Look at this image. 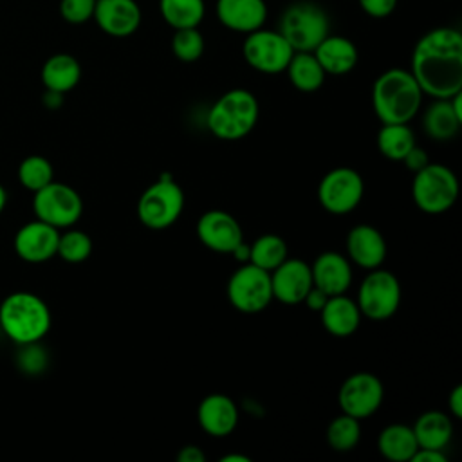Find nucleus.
Segmentation results:
<instances>
[{"label":"nucleus","mask_w":462,"mask_h":462,"mask_svg":"<svg viewBox=\"0 0 462 462\" xmlns=\"http://www.w3.org/2000/svg\"><path fill=\"white\" fill-rule=\"evenodd\" d=\"M327 300H328V294L325 292V291H321V289H318V287H310V291L305 294V298H303V301L307 303V307L310 309V310H316V312H319L321 309H323V305L327 303Z\"/></svg>","instance_id":"ea45409f"},{"label":"nucleus","mask_w":462,"mask_h":462,"mask_svg":"<svg viewBox=\"0 0 462 462\" xmlns=\"http://www.w3.org/2000/svg\"><path fill=\"white\" fill-rule=\"evenodd\" d=\"M20 350L16 354V363L22 372L36 375L47 366V352L42 348L40 341L18 345Z\"/></svg>","instance_id":"c9c22d12"},{"label":"nucleus","mask_w":462,"mask_h":462,"mask_svg":"<svg viewBox=\"0 0 462 462\" xmlns=\"http://www.w3.org/2000/svg\"><path fill=\"white\" fill-rule=\"evenodd\" d=\"M310 265L300 258H285L274 271H271L273 300L283 305H298L312 287Z\"/></svg>","instance_id":"2eb2a0df"},{"label":"nucleus","mask_w":462,"mask_h":462,"mask_svg":"<svg viewBox=\"0 0 462 462\" xmlns=\"http://www.w3.org/2000/svg\"><path fill=\"white\" fill-rule=\"evenodd\" d=\"M312 52L325 74L332 76L348 74L359 60V52L354 42L339 34H327Z\"/></svg>","instance_id":"4be33fe9"},{"label":"nucleus","mask_w":462,"mask_h":462,"mask_svg":"<svg viewBox=\"0 0 462 462\" xmlns=\"http://www.w3.org/2000/svg\"><path fill=\"white\" fill-rule=\"evenodd\" d=\"M54 177V168L49 159L42 155H29L18 166V180L29 191H38Z\"/></svg>","instance_id":"473e14b6"},{"label":"nucleus","mask_w":462,"mask_h":462,"mask_svg":"<svg viewBox=\"0 0 462 462\" xmlns=\"http://www.w3.org/2000/svg\"><path fill=\"white\" fill-rule=\"evenodd\" d=\"M357 307L361 316L372 321H384L395 314L401 303V283L393 273L372 269L365 276L357 292Z\"/></svg>","instance_id":"9d476101"},{"label":"nucleus","mask_w":462,"mask_h":462,"mask_svg":"<svg viewBox=\"0 0 462 462\" xmlns=\"http://www.w3.org/2000/svg\"><path fill=\"white\" fill-rule=\"evenodd\" d=\"M410 462H446V455L439 449L419 448Z\"/></svg>","instance_id":"79ce46f5"},{"label":"nucleus","mask_w":462,"mask_h":462,"mask_svg":"<svg viewBox=\"0 0 462 462\" xmlns=\"http://www.w3.org/2000/svg\"><path fill=\"white\" fill-rule=\"evenodd\" d=\"M424 92L406 69L384 70L372 87V106L383 125L410 123L420 105Z\"/></svg>","instance_id":"f03ea898"},{"label":"nucleus","mask_w":462,"mask_h":462,"mask_svg":"<svg viewBox=\"0 0 462 462\" xmlns=\"http://www.w3.org/2000/svg\"><path fill=\"white\" fill-rule=\"evenodd\" d=\"M410 72L420 90L448 99L462 90V34L453 27H435L413 47Z\"/></svg>","instance_id":"f257e3e1"},{"label":"nucleus","mask_w":462,"mask_h":462,"mask_svg":"<svg viewBox=\"0 0 462 462\" xmlns=\"http://www.w3.org/2000/svg\"><path fill=\"white\" fill-rule=\"evenodd\" d=\"M195 231L208 249L220 254H231L244 242L238 220L222 209H211L200 215Z\"/></svg>","instance_id":"4468645a"},{"label":"nucleus","mask_w":462,"mask_h":462,"mask_svg":"<svg viewBox=\"0 0 462 462\" xmlns=\"http://www.w3.org/2000/svg\"><path fill=\"white\" fill-rule=\"evenodd\" d=\"M171 52L184 63L197 61L204 52V36L200 34L199 27L175 29L171 38Z\"/></svg>","instance_id":"f704fd0d"},{"label":"nucleus","mask_w":462,"mask_h":462,"mask_svg":"<svg viewBox=\"0 0 462 462\" xmlns=\"http://www.w3.org/2000/svg\"><path fill=\"white\" fill-rule=\"evenodd\" d=\"M411 197L415 206L430 215L448 211L458 197V179L444 164H428L413 173Z\"/></svg>","instance_id":"0eeeda50"},{"label":"nucleus","mask_w":462,"mask_h":462,"mask_svg":"<svg viewBox=\"0 0 462 462\" xmlns=\"http://www.w3.org/2000/svg\"><path fill=\"white\" fill-rule=\"evenodd\" d=\"M363 193V177L356 170L345 166L327 171L318 186V200L332 215H346L356 209Z\"/></svg>","instance_id":"f8f14e48"},{"label":"nucleus","mask_w":462,"mask_h":462,"mask_svg":"<svg viewBox=\"0 0 462 462\" xmlns=\"http://www.w3.org/2000/svg\"><path fill=\"white\" fill-rule=\"evenodd\" d=\"M47 303L27 291H18L0 303V328L16 345L42 341L51 328Z\"/></svg>","instance_id":"7ed1b4c3"},{"label":"nucleus","mask_w":462,"mask_h":462,"mask_svg":"<svg viewBox=\"0 0 462 462\" xmlns=\"http://www.w3.org/2000/svg\"><path fill=\"white\" fill-rule=\"evenodd\" d=\"M177 460L179 462H204L206 455L199 446L188 444V446L180 448V451L177 453Z\"/></svg>","instance_id":"a19ab883"},{"label":"nucleus","mask_w":462,"mask_h":462,"mask_svg":"<svg viewBox=\"0 0 462 462\" xmlns=\"http://www.w3.org/2000/svg\"><path fill=\"white\" fill-rule=\"evenodd\" d=\"M242 54L251 69L263 74H280L285 72L294 51L278 31L260 27L245 34Z\"/></svg>","instance_id":"9b49d317"},{"label":"nucleus","mask_w":462,"mask_h":462,"mask_svg":"<svg viewBox=\"0 0 462 462\" xmlns=\"http://www.w3.org/2000/svg\"><path fill=\"white\" fill-rule=\"evenodd\" d=\"M5 204H7V191H5V188L0 184V213L4 211Z\"/></svg>","instance_id":"de8ad7c7"},{"label":"nucleus","mask_w":462,"mask_h":462,"mask_svg":"<svg viewBox=\"0 0 462 462\" xmlns=\"http://www.w3.org/2000/svg\"><path fill=\"white\" fill-rule=\"evenodd\" d=\"M92 18L105 34L126 38L139 29L143 13L135 0H96Z\"/></svg>","instance_id":"f3484780"},{"label":"nucleus","mask_w":462,"mask_h":462,"mask_svg":"<svg viewBox=\"0 0 462 462\" xmlns=\"http://www.w3.org/2000/svg\"><path fill=\"white\" fill-rule=\"evenodd\" d=\"M184 209V191L171 179L162 173L157 182L148 186L137 202V218L148 229H166L175 224Z\"/></svg>","instance_id":"423d86ee"},{"label":"nucleus","mask_w":462,"mask_h":462,"mask_svg":"<svg viewBox=\"0 0 462 462\" xmlns=\"http://www.w3.org/2000/svg\"><path fill=\"white\" fill-rule=\"evenodd\" d=\"M348 258L363 269H377L386 258L384 236L368 224L354 226L346 235Z\"/></svg>","instance_id":"6ab92c4d"},{"label":"nucleus","mask_w":462,"mask_h":462,"mask_svg":"<svg viewBox=\"0 0 462 462\" xmlns=\"http://www.w3.org/2000/svg\"><path fill=\"white\" fill-rule=\"evenodd\" d=\"M227 298L244 314H256L267 309L273 301L271 273L251 262H244L227 282Z\"/></svg>","instance_id":"1a4fd4ad"},{"label":"nucleus","mask_w":462,"mask_h":462,"mask_svg":"<svg viewBox=\"0 0 462 462\" xmlns=\"http://www.w3.org/2000/svg\"><path fill=\"white\" fill-rule=\"evenodd\" d=\"M415 146V135L408 123H386L377 134V148L390 161H402Z\"/></svg>","instance_id":"c756f323"},{"label":"nucleus","mask_w":462,"mask_h":462,"mask_svg":"<svg viewBox=\"0 0 462 462\" xmlns=\"http://www.w3.org/2000/svg\"><path fill=\"white\" fill-rule=\"evenodd\" d=\"M218 22L235 32L249 34L263 27L267 5L263 0H217Z\"/></svg>","instance_id":"a211bd4d"},{"label":"nucleus","mask_w":462,"mask_h":462,"mask_svg":"<svg viewBox=\"0 0 462 462\" xmlns=\"http://www.w3.org/2000/svg\"><path fill=\"white\" fill-rule=\"evenodd\" d=\"M231 254H233L238 262H249V245L242 242Z\"/></svg>","instance_id":"a18cd8bd"},{"label":"nucleus","mask_w":462,"mask_h":462,"mask_svg":"<svg viewBox=\"0 0 462 462\" xmlns=\"http://www.w3.org/2000/svg\"><path fill=\"white\" fill-rule=\"evenodd\" d=\"M278 32L289 42L294 52H312L318 43L330 34V20L321 5L300 0L285 7L280 16Z\"/></svg>","instance_id":"39448f33"},{"label":"nucleus","mask_w":462,"mask_h":462,"mask_svg":"<svg viewBox=\"0 0 462 462\" xmlns=\"http://www.w3.org/2000/svg\"><path fill=\"white\" fill-rule=\"evenodd\" d=\"M310 273L314 287L325 291L328 296L345 294L352 283L350 262L336 251H325L316 256Z\"/></svg>","instance_id":"412c9836"},{"label":"nucleus","mask_w":462,"mask_h":462,"mask_svg":"<svg viewBox=\"0 0 462 462\" xmlns=\"http://www.w3.org/2000/svg\"><path fill=\"white\" fill-rule=\"evenodd\" d=\"M287 256H289V249L285 240L273 233L258 236L249 245V262L267 273L274 271Z\"/></svg>","instance_id":"7c9ffc66"},{"label":"nucleus","mask_w":462,"mask_h":462,"mask_svg":"<svg viewBox=\"0 0 462 462\" xmlns=\"http://www.w3.org/2000/svg\"><path fill=\"white\" fill-rule=\"evenodd\" d=\"M289 81L300 92H316L325 81V70L316 60L314 52L296 51L285 69Z\"/></svg>","instance_id":"bb28decb"},{"label":"nucleus","mask_w":462,"mask_h":462,"mask_svg":"<svg viewBox=\"0 0 462 462\" xmlns=\"http://www.w3.org/2000/svg\"><path fill=\"white\" fill-rule=\"evenodd\" d=\"M419 448L424 449H439L442 451L453 435V424L451 419L439 410L424 411L415 424L411 426Z\"/></svg>","instance_id":"b1692460"},{"label":"nucleus","mask_w":462,"mask_h":462,"mask_svg":"<svg viewBox=\"0 0 462 462\" xmlns=\"http://www.w3.org/2000/svg\"><path fill=\"white\" fill-rule=\"evenodd\" d=\"M462 119L455 114L449 97L448 99H435L422 117V126L428 137L435 141H448L453 139L460 130Z\"/></svg>","instance_id":"cd10ccee"},{"label":"nucleus","mask_w":462,"mask_h":462,"mask_svg":"<svg viewBox=\"0 0 462 462\" xmlns=\"http://www.w3.org/2000/svg\"><path fill=\"white\" fill-rule=\"evenodd\" d=\"M377 448L390 462H408L419 449V444L411 426L390 424L379 433Z\"/></svg>","instance_id":"a878e982"},{"label":"nucleus","mask_w":462,"mask_h":462,"mask_svg":"<svg viewBox=\"0 0 462 462\" xmlns=\"http://www.w3.org/2000/svg\"><path fill=\"white\" fill-rule=\"evenodd\" d=\"M94 7H96V0H61L60 14L65 22L72 25H79L92 18Z\"/></svg>","instance_id":"e433bc0d"},{"label":"nucleus","mask_w":462,"mask_h":462,"mask_svg":"<svg viewBox=\"0 0 462 462\" xmlns=\"http://www.w3.org/2000/svg\"><path fill=\"white\" fill-rule=\"evenodd\" d=\"M81 78L79 61L65 52L51 56L42 67V81L47 90L54 92H69L72 90Z\"/></svg>","instance_id":"393cba45"},{"label":"nucleus","mask_w":462,"mask_h":462,"mask_svg":"<svg viewBox=\"0 0 462 462\" xmlns=\"http://www.w3.org/2000/svg\"><path fill=\"white\" fill-rule=\"evenodd\" d=\"M92 253V240L87 233L79 229H69L60 233L56 254L67 263H81Z\"/></svg>","instance_id":"72a5a7b5"},{"label":"nucleus","mask_w":462,"mask_h":462,"mask_svg":"<svg viewBox=\"0 0 462 462\" xmlns=\"http://www.w3.org/2000/svg\"><path fill=\"white\" fill-rule=\"evenodd\" d=\"M220 462H249V457L245 455H236V453H231V455H226L220 458Z\"/></svg>","instance_id":"49530a36"},{"label":"nucleus","mask_w":462,"mask_h":462,"mask_svg":"<svg viewBox=\"0 0 462 462\" xmlns=\"http://www.w3.org/2000/svg\"><path fill=\"white\" fill-rule=\"evenodd\" d=\"M383 395V383L377 375L370 372H356L343 381L337 392V402L343 413L361 420L379 410Z\"/></svg>","instance_id":"ddd939ff"},{"label":"nucleus","mask_w":462,"mask_h":462,"mask_svg":"<svg viewBox=\"0 0 462 462\" xmlns=\"http://www.w3.org/2000/svg\"><path fill=\"white\" fill-rule=\"evenodd\" d=\"M61 99H63V94H61V92H54V90H47V88H45L43 103H45L49 108H58V106L61 105Z\"/></svg>","instance_id":"c03bdc74"},{"label":"nucleus","mask_w":462,"mask_h":462,"mask_svg":"<svg viewBox=\"0 0 462 462\" xmlns=\"http://www.w3.org/2000/svg\"><path fill=\"white\" fill-rule=\"evenodd\" d=\"M258 114L260 106L254 94L245 88H231L209 108L208 128L222 141H236L254 128Z\"/></svg>","instance_id":"20e7f679"},{"label":"nucleus","mask_w":462,"mask_h":462,"mask_svg":"<svg viewBox=\"0 0 462 462\" xmlns=\"http://www.w3.org/2000/svg\"><path fill=\"white\" fill-rule=\"evenodd\" d=\"M357 2H359V7L372 18H386L397 7V0H357Z\"/></svg>","instance_id":"4c0bfd02"},{"label":"nucleus","mask_w":462,"mask_h":462,"mask_svg":"<svg viewBox=\"0 0 462 462\" xmlns=\"http://www.w3.org/2000/svg\"><path fill=\"white\" fill-rule=\"evenodd\" d=\"M448 408H449V413L455 417V419H460L462 417V384H457L449 397H448Z\"/></svg>","instance_id":"37998d69"},{"label":"nucleus","mask_w":462,"mask_h":462,"mask_svg":"<svg viewBox=\"0 0 462 462\" xmlns=\"http://www.w3.org/2000/svg\"><path fill=\"white\" fill-rule=\"evenodd\" d=\"M200 428L211 437H227L238 424V410L231 397L224 393H209L197 408Z\"/></svg>","instance_id":"aec40b11"},{"label":"nucleus","mask_w":462,"mask_h":462,"mask_svg":"<svg viewBox=\"0 0 462 462\" xmlns=\"http://www.w3.org/2000/svg\"><path fill=\"white\" fill-rule=\"evenodd\" d=\"M361 439L359 419L341 413L327 428V442L334 451H350Z\"/></svg>","instance_id":"2f4dec72"},{"label":"nucleus","mask_w":462,"mask_h":462,"mask_svg":"<svg viewBox=\"0 0 462 462\" xmlns=\"http://www.w3.org/2000/svg\"><path fill=\"white\" fill-rule=\"evenodd\" d=\"M60 229L36 218L23 224L14 235L16 254L29 263H43L56 256Z\"/></svg>","instance_id":"dca6fc26"},{"label":"nucleus","mask_w":462,"mask_h":462,"mask_svg":"<svg viewBox=\"0 0 462 462\" xmlns=\"http://www.w3.org/2000/svg\"><path fill=\"white\" fill-rule=\"evenodd\" d=\"M319 314L325 330L336 337L352 336L361 323V310L357 303L345 294L328 296Z\"/></svg>","instance_id":"5701e85b"},{"label":"nucleus","mask_w":462,"mask_h":462,"mask_svg":"<svg viewBox=\"0 0 462 462\" xmlns=\"http://www.w3.org/2000/svg\"><path fill=\"white\" fill-rule=\"evenodd\" d=\"M402 162L406 164V168H408L411 173H417L419 170H422L424 166L430 164L428 153H426L422 148H417V146H413V148L404 155Z\"/></svg>","instance_id":"58836bf2"},{"label":"nucleus","mask_w":462,"mask_h":462,"mask_svg":"<svg viewBox=\"0 0 462 462\" xmlns=\"http://www.w3.org/2000/svg\"><path fill=\"white\" fill-rule=\"evenodd\" d=\"M162 20L171 29L199 27L206 14L204 0H159Z\"/></svg>","instance_id":"c85d7f7f"},{"label":"nucleus","mask_w":462,"mask_h":462,"mask_svg":"<svg viewBox=\"0 0 462 462\" xmlns=\"http://www.w3.org/2000/svg\"><path fill=\"white\" fill-rule=\"evenodd\" d=\"M32 209L36 218L54 226L56 229H67L79 220L83 213V200L72 186L51 180L47 186L34 191Z\"/></svg>","instance_id":"6e6552de"}]
</instances>
